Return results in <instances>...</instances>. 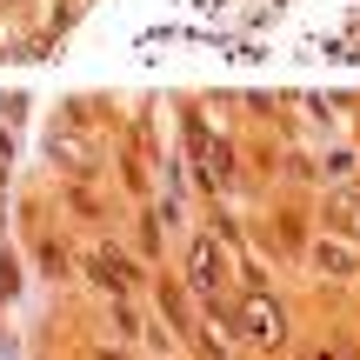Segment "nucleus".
Returning a JSON list of instances; mask_svg holds the SVG:
<instances>
[{
  "label": "nucleus",
  "mask_w": 360,
  "mask_h": 360,
  "mask_svg": "<svg viewBox=\"0 0 360 360\" xmlns=\"http://www.w3.org/2000/svg\"><path fill=\"white\" fill-rule=\"evenodd\" d=\"M327 227L334 233H360V200L354 193H327Z\"/></svg>",
  "instance_id": "nucleus-5"
},
{
  "label": "nucleus",
  "mask_w": 360,
  "mask_h": 360,
  "mask_svg": "<svg viewBox=\"0 0 360 360\" xmlns=\"http://www.w3.org/2000/svg\"><path fill=\"white\" fill-rule=\"evenodd\" d=\"M220 281H227L220 240H214V233H193V294H200V300H220Z\"/></svg>",
  "instance_id": "nucleus-3"
},
{
  "label": "nucleus",
  "mask_w": 360,
  "mask_h": 360,
  "mask_svg": "<svg viewBox=\"0 0 360 360\" xmlns=\"http://www.w3.org/2000/svg\"><path fill=\"white\" fill-rule=\"evenodd\" d=\"M314 267L334 274V281H354V274H360V254L340 240V233H321V240H314Z\"/></svg>",
  "instance_id": "nucleus-4"
},
{
  "label": "nucleus",
  "mask_w": 360,
  "mask_h": 360,
  "mask_svg": "<svg viewBox=\"0 0 360 360\" xmlns=\"http://www.w3.org/2000/svg\"><path fill=\"white\" fill-rule=\"evenodd\" d=\"M40 274H67V247L60 240H40Z\"/></svg>",
  "instance_id": "nucleus-6"
},
{
  "label": "nucleus",
  "mask_w": 360,
  "mask_h": 360,
  "mask_svg": "<svg viewBox=\"0 0 360 360\" xmlns=\"http://www.w3.org/2000/svg\"><path fill=\"white\" fill-rule=\"evenodd\" d=\"M80 267H87V281H94V287H107L114 300H134V287H141V274L127 267V254H120V247H94Z\"/></svg>",
  "instance_id": "nucleus-2"
},
{
  "label": "nucleus",
  "mask_w": 360,
  "mask_h": 360,
  "mask_svg": "<svg viewBox=\"0 0 360 360\" xmlns=\"http://www.w3.org/2000/svg\"><path fill=\"white\" fill-rule=\"evenodd\" d=\"M94 360H134V354L127 347H107V354H94Z\"/></svg>",
  "instance_id": "nucleus-7"
},
{
  "label": "nucleus",
  "mask_w": 360,
  "mask_h": 360,
  "mask_svg": "<svg viewBox=\"0 0 360 360\" xmlns=\"http://www.w3.org/2000/svg\"><path fill=\"white\" fill-rule=\"evenodd\" d=\"M233 327H240L254 347H281V334H287V321H281V300L274 294H247L240 307H233Z\"/></svg>",
  "instance_id": "nucleus-1"
}]
</instances>
